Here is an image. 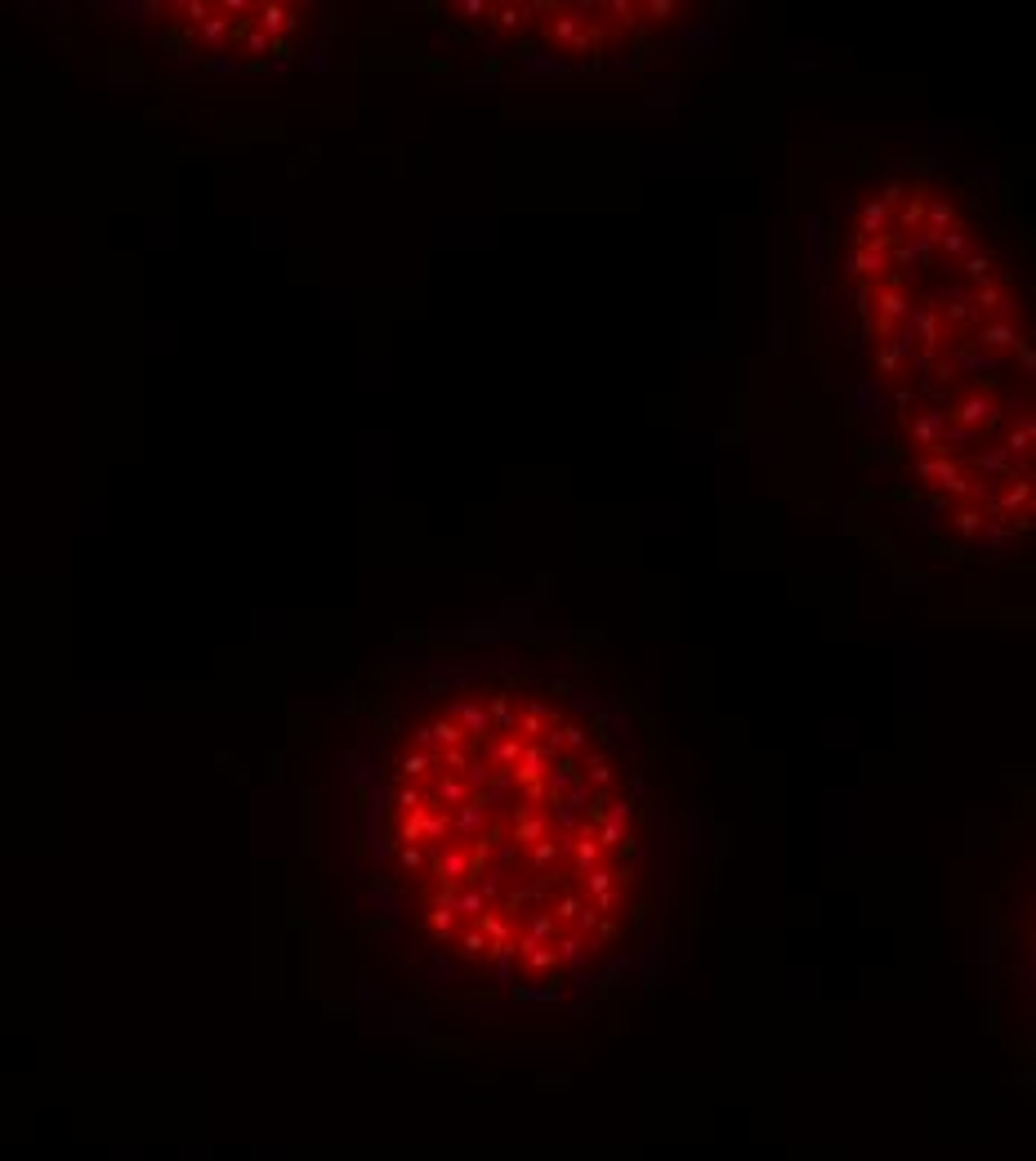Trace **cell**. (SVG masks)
<instances>
[{
  "instance_id": "6da1fadb",
  "label": "cell",
  "mask_w": 1036,
  "mask_h": 1161,
  "mask_svg": "<svg viewBox=\"0 0 1036 1161\" xmlns=\"http://www.w3.org/2000/svg\"><path fill=\"white\" fill-rule=\"evenodd\" d=\"M996 416V407L987 402V398H965L961 407H956V420H965V425H978V420H992Z\"/></svg>"
}]
</instances>
